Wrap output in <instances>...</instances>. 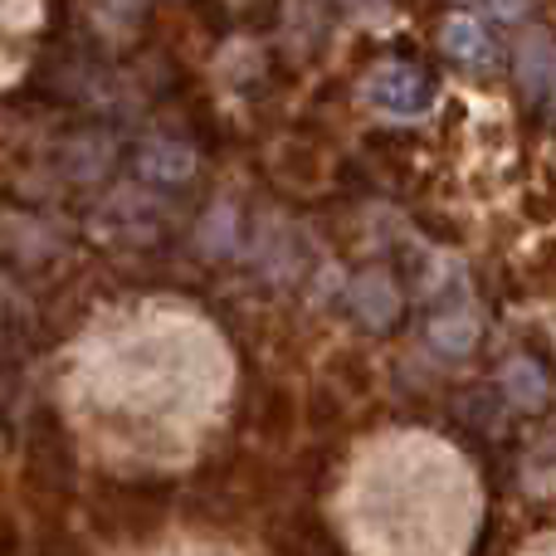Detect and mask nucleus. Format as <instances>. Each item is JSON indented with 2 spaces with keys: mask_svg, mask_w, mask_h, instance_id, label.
<instances>
[{
  "mask_svg": "<svg viewBox=\"0 0 556 556\" xmlns=\"http://www.w3.org/2000/svg\"><path fill=\"white\" fill-rule=\"evenodd\" d=\"M29 479L39 483V489H54L64 493L68 483H74V459H68V440L64 430L54 425V415H39L35 425H29Z\"/></svg>",
  "mask_w": 556,
  "mask_h": 556,
  "instance_id": "obj_1",
  "label": "nucleus"
},
{
  "mask_svg": "<svg viewBox=\"0 0 556 556\" xmlns=\"http://www.w3.org/2000/svg\"><path fill=\"white\" fill-rule=\"evenodd\" d=\"M371 93H376V103H381L386 113H395V117H415V113H425V108H430L434 84H430V74H425V68H405V64H395V68H381V74H376Z\"/></svg>",
  "mask_w": 556,
  "mask_h": 556,
  "instance_id": "obj_2",
  "label": "nucleus"
},
{
  "mask_svg": "<svg viewBox=\"0 0 556 556\" xmlns=\"http://www.w3.org/2000/svg\"><path fill=\"white\" fill-rule=\"evenodd\" d=\"M444 49H450V59L464 64V68H493L498 64V39H493L473 15L454 20L450 35H444Z\"/></svg>",
  "mask_w": 556,
  "mask_h": 556,
  "instance_id": "obj_3",
  "label": "nucleus"
},
{
  "mask_svg": "<svg viewBox=\"0 0 556 556\" xmlns=\"http://www.w3.org/2000/svg\"><path fill=\"white\" fill-rule=\"evenodd\" d=\"M430 337H434V346H440V352H469L473 323H469V317H459V323H434Z\"/></svg>",
  "mask_w": 556,
  "mask_h": 556,
  "instance_id": "obj_4",
  "label": "nucleus"
},
{
  "mask_svg": "<svg viewBox=\"0 0 556 556\" xmlns=\"http://www.w3.org/2000/svg\"><path fill=\"white\" fill-rule=\"evenodd\" d=\"M35 556H84V552H78V542L68 538V532H54V528H49L45 538L35 542Z\"/></svg>",
  "mask_w": 556,
  "mask_h": 556,
  "instance_id": "obj_5",
  "label": "nucleus"
},
{
  "mask_svg": "<svg viewBox=\"0 0 556 556\" xmlns=\"http://www.w3.org/2000/svg\"><path fill=\"white\" fill-rule=\"evenodd\" d=\"M0 556H25V542H20V532L10 518H0Z\"/></svg>",
  "mask_w": 556,
  "mask_h": 556,
  "instance_id": "obj_6",
  "label": "nucleus"
},
{
  "mask_svg": "<svg viewBox=\"0 0 556 556\" xmlns=\"http://www.w3.org/2000/svg\"><path fill=\"white\" fill-rule=\"evenodd\" d=\"M552 88H556V84H552Z\"/></svg>",
  "mask_w": 556,
  "mask_h": 556,
  "instance_id": "obj_7",
  "label": "nucleus"
}]
</instances>
